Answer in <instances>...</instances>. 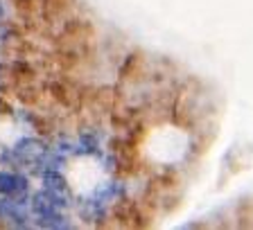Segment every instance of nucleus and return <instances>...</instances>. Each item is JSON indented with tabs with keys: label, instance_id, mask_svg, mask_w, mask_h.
I'll list each match as a JSON object with an SVG mask.
<instances>
[{
	"label": "nucleus",
	"instance_id": "f257e3e1",
	"mask_svg": "<svg viewBox=\"0 0 253 230\" xmlns=\"http://www.w3.org/2000/svg\"><path fill=\"white\" fill-rule=\"evenodd\" d=\"M43 152H45V149H43V145L37 140V138H23V140L16 142V147H14V152L11 153H14L16 160L34 162Z\"/></svg>",
	"mask_w": 253,
	"mask_h": 230
},
{
	"label": "nucleus",
	"instance_id": "f03ea898",
	"mask_svg": "<svg viewBox=\"0 0 253 230\" xmlns=\"http://www.w3.org/2000/svg\"><path fill=\"white\" fill-rule=\"evenodd\" d=\"M27 190V181L21 174H11V172H2L0 174V194L2 196H16Z\"/></svg>",
	"mask_w": 253,
	"mask_h": 230
},
{
	"label": "nucleus",
	"instance_id": "7ed1b4c3",
	"mask_svg": "<svg viewBox=\"0 0 253 230\" xmlns=\"http://www.w3.org/2000/svg\"><path fill=\"white\" fill-rule=\"evenodd\" d=\"M0 16H2V9H0Z\"/></svg>",
	"mask_w": 253,
	"mask_h": 230
}]
</instances>
